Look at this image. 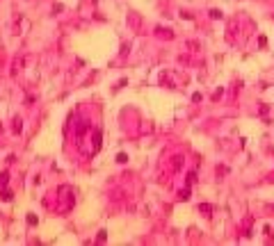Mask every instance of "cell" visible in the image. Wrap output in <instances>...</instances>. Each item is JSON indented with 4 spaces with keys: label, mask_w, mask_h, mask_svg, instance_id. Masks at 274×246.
Segmentation results:
<instances>
[{
    "label": "cell",
    "mask_w": 274,
    "mask_h": 246,
    "mask_svg": "<svg viewBox=\"0 0 274 246\" xmlns=\"http://www.w3.org/2000/svg\"><path fill=\"white\" fill-rule=\"evenodd\" d=\"M12 191H9V189H2V191H0V198H2V201H12Z\"/></svg>",
    "instance_id": "1"
},
{
    "label": "cell",
    "mask_w": 274,
    "mask_h": 246,
    "mask_svg": "<svg viewBox=\"0 0 274 246\" xmlns=\"http://www.w3.org/2000/svg\"><path fill=\"white\" fill-rule=\"evenodd\" d=\"M199 212H206V214H210V212H213V205H208V203H201V205H199Z\"/></svg>",
    "instance_id": "2"
},
{
    "label": "cell",
    "mask_w": 274,
    "mask_h": 246,
    "mask_svg": "<svg viewBox=\"0 0 274 246\" xmlns=\"http://www.w3.org/2000/svg\"><path fill=\"white\" fill-rule=\"evenodd\" d=\"M7 180H9L7 171H2V173H0V187H5V185H7Z\"/></svg>",
    "instance_id": "3"
},
{
    "label": "cell",
    "mask_w": 274,
    "mask_h": 246,
    "mask_svg": "<svg viewBox=\"0 0 274 246\" xmlns=\"http://www.w3.org/2000/svg\"><path fill=\"white\" fill-rule=\"evenodd\" d=\"M117 162H119V164H126V162H128V155H126V153H119V155H117Z\"/></svg>",
    "instance_id": "4"
},
{
    "label": "cell",
    "mask_w": 274,
    "mask_h": 246,
    "mask_svg": "<svg viewBox=\"0 0 274 246\" xmlns=\"http://www.w3.org/2000/svg\"><path fill=\"white\" fill-rule=\"evenodd\" d=\"M210 18H222V12L219 9H210Z\"/></svg>",
    "instance_id": "5"
},
{
    "label": "cell",
    "mask_w": 274,
    "mask_h": 246,
    "mask_svg": "<svg viewBox=\"0 0 274 246\" xmlns=\"http://www.w3.org/2000/svg\"><path fill=\"white\" fill-rule=\"evenodd\" d=\"M181 198H183V201L190 198V189H183V191H181Z\"/></svg>",
    "instance_id": "6"
},
{
    "label": "cell",
    "mask_w": 274,
    "mask_h": 246,
    "mask_svg": "<svg viewBox=\"0 0 274 246\" xmlns=\"http://www.w3.org/2000/svg\"><path fill=\"white\" fill-rule=\"evenodd\" d=\"M27 223L35 226V223H37V216H35V214H27Z\"/></svg>",
    "instance_id": "7"
},
{
    "label": "cell",
    "mask_w": 274,
    "mask_h": 246,
    "mask_svg": "<svg viewBox=\"0 0 274 246\" xmlns=\"http://www.w3.org/2000/svg\"><path fill=\"white\" fill-rule=\"evenodd\" d=\"M105 239H108V235H105V230H100V233H98V242H105Z\"/></svg>",
    "instance_id": "8"
},
{
    "label": "cell",
    "mask_w": 274,
    "mask_h": 246,
    "mask_svg": "<svg viewBox=\"0 0 274 246\" xmlns=\"http://www.w3.org/2000/svg\"><path fill=\"white\" fill-rule=\"evenodd\" d=\"M192 100H194V103H199V100H201V94H199V91H196V94H192Z\"/></svg>",
    "instance_id": "9"
}]
</instances>
